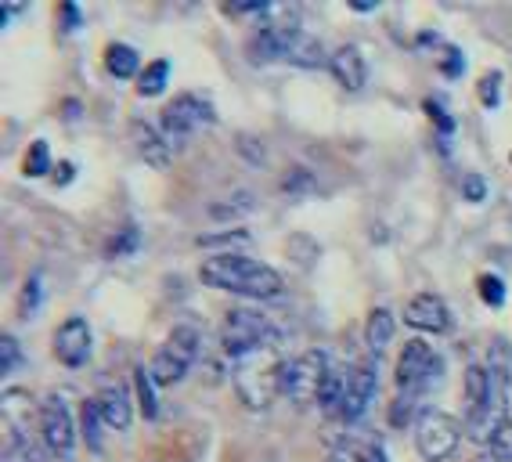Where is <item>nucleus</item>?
Segmentation results:
<instances>
[{"mask_svg":"<svg viewBox=\"0 0 512 462\" xmlns=\"http://www.w3.org/2000/svg\"><path fill=\"white\" fill-rule=\"evenodd\" d=\"M199 278L206 286L224 289V293L249 296V300H275L285 293V278L271 264H260L242 253H220L199 268Z\"/></svg>","mask_w":512,"mask_h":462,"instance_id":"1","label":"nucleus"},{"mask_svg":"<svg viewBox=\"0 0 512 462\" xmlns=\"http://www.w3.org/2000/svg\"><path fill=\"white\" fill-rule=\"evenodd\" d=\"M220 340H224V351L235 361L249 358V354H260L275 343V325L271 318L260 315V311H249V307H235L228 311L224 325H220Z\"/></svg>","mask_w":512,"mask_h":462,"instance_id":"2","label":"nucleus"},{"mask_svg":"<svg viewBox=\"0 0 512 462\" xmlns=\"http://www.w3.org/2000/svg\"><path fill=\"white\" fill-rule=\"evenodd\" d=\"M199 329H192V325H177L174 333L166 336L163 347L156 351V358H152V379H156L159 387H174V383H181L188 372H192L195 358H199Z\"/></svg>","mask_w":512,"mask_h":462,"instance_id":"3","label":"nucleus"},{"mask_svg":"<svg viewBox=\"0 0 512 462\" xmlns=\"http://www.w3.org/2000/svg\"><path fill=\"white\" fill-rule=\"evenodd\" d=\"M462 444V423L451 412L440 408H422L415 419V448L426 462H444L458 452Z\"/></svg>","mask_w":512,"mask_h":462,"instance_id":"4","label":"nucleus"},{"mask_svg":"<svg viewBox=\"0 0 512 462\" xmlns=\"http://www.w3.org/2000/svg\"><path fill=\"white\" fill-rule=\"evenodd\" d=\"M332 361L321 351H307L293 361H282V376H278V394L296 405H318L321 383H325V372H329Z\"/></svg>","mask_w":512,"mask_h":462,"instance_id":"5","label":"nucleus"},{"mask_svg":"<svg viewBox=\"0 0 512 462\" xmlns=\"http://www.w3.org/2000/svg\"><path fill=\"white\" fill-rule=\"evenodd\" d=\"M278 376H282V361H264V351L249 354V358L238 361L235 390L249 408H264L278 394Z\"/></svg>","mask_w":512,"mask_h":462,"instance_id":"6","label":"nucleus"},{"mask_svg":"<svg viewBox=\"0 0 512 462\" xmlns=\"http://www.w3.org/2000/svg\"><path fill=\"white\" fill-rule=\"evenodd\" d=\"M217 120V112H213L210 98H202V94H181L177 102H170L163 109V134L170 145H181V141L195 138L199 130L213 127Z\"/></svg>","mask_w":512,"mask_h":462,"instance_id":"7","label":"nucleus"},{"mask_svg":"<svg viewBox=\"0 0 512 462\" xmlns=\"http://www.w3.org/2000/svg\"><path fill=\"white\" fill-rule=\"evenodd\" d=\"M40 437H44V444L51 448L55 459L62 462L76 459V419L58 394H47L40 401Z\"/></svg>","mask_w":512,"mask_h":462,"instance_id":"8","label":"nucleus"},{"mask_svg":"<svg viewBox=\"0 0 512 462\" xmlns=\"http://www.w3.org/2000/svg\"><path fill=\"white\" fill-rule=\"evenodd\" d=\"M437 369H440V361H437V354H433L430 343L408 340L401 347V358H397V383L408 390L426 387V383L437 376Z\"/></svg>","mask_w":512,"mask_h":462,"instance_id":"9","label":"nucleus"},{"mask_svg":"<svg viewBox=\"0 0 512 462\" xmlns=\"http://www.w3.org/2000/svg\"><path fill=\"white\" fill-rule=\"evenodd\" d=\"M94 351V336H91V325L83 322V318H69V322L58 325L55 333V358L69 369H80L91 361Z\"/></svg>","mask_w":512,"mask_h":462,"instance_id":"10","label":"nucleus"},{"mask_svg":"<svg viewBox=\"0 0 512 462\" xmlns=\"http://www.w3.org/2000/svg\"><path fill=\"white\" fill-rule=\"evenodd\" d=\"M404 322L419 329V333H448L451 329V307L444 296L437 293H419L404 307Z\"/></svg>","mask_w":512,"mask_h":462,"instance_id":"11","label":"nucleus"},{"mask_svg":"<svg viewBox=\"0 0 512 462\" xmlns=\"http://www.w3.org/2000/svg\"><path fill=\"white\" fill-rule=\"evenodd\" d=\"M375 387H379V372H375V361H361V365H354V372H350V383H347V398H343V405H339V412H343V419H361L368 412V405H372L375 398Z\"/></svg>","mask_w":512,"mask_h":462,"instance_id":"12","label":"nucleus"},{"mask_svg":"<svg viewBox=\"0 0 512 462\" xmlns=\"http://www.w3.org/2000/svg\"><path fill=\"white\" fill-rule=\"evenodd\" d=\"M505 376H498V387H494L491 401H487L480 412H473V416L466 419V430H469V441L476 444H491L494 430L505 423Z\"/></svg>","mask_w":512,"mask_h":462,"instance_id":"13","label":"nucleus"},{"mask_svg":"<svg viewBox=\"0 0 512 462\" xmlns=\"http://www.w3.org/2000/svg\"><path fill=\"white\" fill-rule=\"evenodd\" d=\"M130 141H134L138 156L145 159L152 170L170 167V159H174V152H170V141H166V134H159L152 123H145V120L130 123Z\"/></svg>","mask_w":512,"mask_h":462,"instance_id":"14","label":"nucleus"},{"mask_svg":"<svg viewBox=\"0 0 512 462\" xmlns=\"http://www.w3.org/2000/svg\"><path fill=\"white\" fill-rule=\"evenodd\" d=\"M98 412H101V423L109 426V430H130V423H134V408H130V394L123 387H105L98 394Z\"/></svg>","mask_w":512,"mask_h":462,"instance_id":"15","label":"nucleus"},{"mask_svg":"<svg viewBox=\"0 0 512 462\" xmlns=\"http://www.w3.org/2000/svg\"><path fill=\"white\" fill-rule=\"evenodd\" d=\"M329 69L336 76L339 84L347 87V91H361L368 80V65H365V55L357 51V47H339L336 55L329 58Z\"/></svg>","mask_w":512,"mask_h":462,"instance_id":"16","label":"nucleus"},{"mask_svg":"<svg viewBox=\"0 0 512 462\" xmlns=\"http://www.w3.org/2000/svg\"><path fill=\"white\" fill-rule=\"evenodd\" d=\"M494 387H498V376L484 365H469L466 369V405H469V416L480 412V408L491 401Z\"/></svg>","mask_w":512,"mask_h":462,"instance_id":"17","label":"nucleus"},{"mask_svg":"<svg viewBox=\"0 0 512 462\" xmlns=\"http://www.w3.org/2000/svg\"><path fill=\"white\" fill-rule=\"evenodd\" d=\"M394 333H397L394 315H390L386 307H375L372 315H368V322H365V343H368V351H372V354H383L386 347H390V340H394Z\"/></svg>","mask_w":512,"mask_h":462,"instance_id":"18","label":"nucleus"},{"mask_svg":"<svg viewBox=\"0 0 512 462\" xmlns=\"http://www.w3.org/2000/svg\"><path fill=\"white\" fill-rule=\"evenodd\" d=\"M105 69H109L116 80H134L141 73V58L130 44H112L105 51Z\"/></svg>","mask_w":512,"mask_h":462,"instance_id":"19","label":"nucleus"},{"mask_svg":"<svg viewBox=\"0 0 512 462\" xmlns=\"http://www.w3.org/2000/svg\"><path fill=\"white\" fill-rule=\"evenodd\" d=\"M4 462H55L51 448L40 441H33L29 434H15L8 444V452H4Z\"/></svg>","mask_w":512,"mask_h":462,"instance_id":"20","label":"nucleus"},{"mask_svg":"<svg viewBox=\"0 0 512 462\" xmlns=\"http://www.w3.org/2000/svg\"><path fill=\"white\" fill-rule=\"evenodd\" d=\"M347 383H350V372L339 369V365H329V372H325V383H321L318 405L321 408H339V405H343V398H347Z\"/></svg>","mask_w":512,"mask_h":462,"instance_id":"21","label":"nucleus"},{"mask_svg":"<svg viewBox=\"0 0 512 462\" xmlns=\"http://www.w3.org/2000/svg\"><path fill=\"white\" fill-rule=\"evenodd\" d=\"M166 80H170V62H152L145 73L138 76V94L141 98H156V94L166 91Z\"/></svg>","mask_w":512,"mask_h":462,"instance_id":"22","label":"nucleus"},{"mask_svg":"<svg viewBox=\"0 0 512 462\" xmlns=\"http://www.w3.org/2000/svg\"><path fill=\"white\" fill-rule=\"evenodd\" d=\"M249 242H253V235L242 228H228L224 235H199L202 250H231L235 253V246H249Z\"/></svg>","mask_w":512,"mask_h":462,"instance_id":"23","label":"nucleus"},{"mask_svg":"<svg viewBox=\"0 0 512 462\" xmlns=\"http://www.w3.org/2000/svg\"><path fill=\"white\" fill-rule=\"evenodd\" d=\"M134 383H138V398H141V412H145L148 419L156 416L159 412V405H156V394H152V372L148 369H134Z\"/></svg>","mask_w":512,"mask_h":462,"instance_id":"24","label":"nucleus"},{"mask_svg":"<svg viewBox=\"0 0 512 462\" xmlns=\"http://www.w3.org/2000/svg\"><path fill=\"white\" fill-rule=\"evenodd\" d=\"M47 170H51V148H47V141H33V148L26 152V174L44 177Z\"/></svg>","mask_w":512,"mask_h":462,"instance_id":"25","label":"nucleus"},{"mask_svg":"<svg viewBox=\"0 0 512 462\" xmlns=\"http://www.w3.org/2000/svg\"><path fill=\"white\" fill-rule=\"evenodd\" d=\"M476 289H480V300H484L487 307H502L505 304V282L498 275H480Z\"/></svg>","mask_w":512,"mask_h":462,"instance_id":"26","label":"nucleus"},{"mask_svg":"<svg viewBox=\"0 0 512 462\" xmlns=\"http://www.w3.org/2000/svg\"><path fill=\"white\" fill-rule=\"evenodd\" d=\"M487 448H491V455L498 462H512V419H505V423L494 430V437H491Z\"/></svg>","mask_w":512,"mask_h":462,"instance_id":"27","label":"nucleus"},{"mask_svg":"<svg viewBox=\"0 0 512 462\" xmlns=\"http://www.w3.org/2000/svg\"><path fill=\"white\" fill-rule=\"evenodd\" d=\"M228 199H231V203H213L210 206V213H213V217H238V213H249V210H253V195H249V192H238V195H228Z\"/></svg>","mask_w":512,"mask_h":462,"instance_id":"28","label":"nucleus"},{"mask_svg":"<svg viewBox=\"0 0 512 462\" xmlns=\"http://www.w3.org/2000/svg\"><path fill=\"white\" fill-rule=\"evenodd\" d=\"M98 423H101L98 401H87V405H83V437H87V444H91V448H101Z\"/></svg>","mask_w":512,"mask_h":462,"instance_id":"29","label":"nucleus"},{"mask_svg":"<svg viewBox=\"0 0 512 462\" xmlns=\"http://www.w3.org/2000/svg\"><path fill=\"white\" fill-rule=\"evenodd\" d=\"M480 102H484V109H498V102H502V76L498 73H487L480 80Z\"/></svg>","mask_w":512,"mask_h":462,"instance_id":"30","label":"nucleus"},{"mask_svg":"<svg viewBox=\"0 0 512 462\" xmlns=\"http://www.w3.org/2000/svg\"><path fill=\"white\" fill-rule=\"evenodd\" d=\"M462 195H466L473 206L484 203V199H487V181L480 174H466V177H462Z\"/></svg>","mask_w":512,"mask_h":462,"instance_id":"31","label":"nucleus"},{"mask_svg":"<svg viewBox=\"0 0 512 462\" xmlns=\"http://www.w3.org/2000/svg\"><path fill=\"white\" fill-rule=\"evenodd\" d=\"M15 365H19V340H15V336H4V340H0V369L11 372Z\"/></svg>","mask_w":512,"mask_h":462,"instance_id":"32","label":"nucleus"},{"mask_svg":"<svg viewBox=\"0 0 512 462\" xmlns=\"http://www.w3.org/2000/svg\"><path fill=\"white\" fill-rule=\"evenodd\" d=\"M329 462H365V455H357L350 444H336L329 452Z\"/></svg>","mask_w":512,"mask_h":462,"instance_id":"33","label":"nucleus"},{"mask_svg":"<svg viewBox=\"0 0 512 462\" xmlns=\"http://www.w3.org/2000/svg\"><path fill=\"white\" fill-rule=\"evenodd\" d=\"M29 304L33 307L40 304V282L37 278H29L26 282V293H22V315H29Z\"/></svg>","mask_w":512,"mask_h":462,"instance_id":"34","label":"nucleus"},{"mask_svg":"<svg viewBox=\"0 0 512 462\" xmlns=\"http://www.w3.org/2000/svg\"><path fill=\"white\" fill-rule=\"evenodd\" d=\"M238 148H242V152H246L253 163H264V148H256L253 138H242V141H238Z\"/></svg>","mask_w":512,"mask_h":462,"instance_id":"35","label":"nucleus"},{"mask_svg":"<svg viewBox=\"0 0 512 462\" xmlns=\"http://www.w3.org/2000/svg\"><path fill=\"white\" fill-rule=\"evenodd\" d=\"M62 15H65V22H69V29H76V26H80V11H76V4H65V8H62Z\"/></svg>","mask_w":512,"mask_h":462,"instance_id":"36","label":"nucleus"},{"mask_svg":"<svg viewBox=\"0 0 512 462\" xmlns=\"http://www.w3.org/2000/svg\"><path fill=\"white\" fill-rule=\"evenodd\" d=\"M55 181H58V185H69V181H73V163H62V167H58V174H55Z\"/></svg>","mask_w":512,"mask_h":462,"instance_id":"37","label":"nucleus"},{"mask_svg":"<svg viewBox=\"0 0 512 462\" xmlns=\"http://www.w3.org/2000/svg\"><path fill=\"white\" fill-rule=\"evenodd\" d=\"M444 69H448V76L462 73V58H458V51H451V58H448V65H444Z\"/></svg>","mask_w":512,"mask_h":462,"instance_id":"38","label":"nucleus"},{"mask_svg":"<svg viewBox=\"0 0 512 462\" xmlns=\"http://www.w3.org/2000/svg\"><path fill=\"white\" fill-rule=\"evenodd\" d=\"M365 462H390V459H386L383 448H368V452H365Z\"/></svg>","mask_w":512,"mask_h":462,"instance_id":"39","label":"nucleus"},{"mask_svg":"<svg viewBox=\"0 0 512 462\" xmlns=\"http://www.w3.org/2000/svg\"><path fill=\"white\" fill-rule=\"evenodd\" d=\"M476 462H498V459H494V455H480Z\"/></svg>","mask_w":512,"mask_h":462,"instance_id":"40","label":"nucleus"}]
</instances>
